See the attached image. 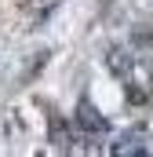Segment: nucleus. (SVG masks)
<instances>
[{
	"label": "nucleus",
	"mask_w": 153,
	"mask_h": 157,
	"mask_svg": "<svg viewBox=\"0 0 153 157\" xmlns=\"http://www.w3.org/2000/svg\"><path fill=\"white\" fill-rule=\"evenodd\" d=\"M106 66H110V73L117 77H128L131 73V66H135V48H110V55H106Z\"/></svg>",
	"instance_id": "nucleus-1"
},
{
	"label": "nucleus",
	"mask_w": 153,
	"mask_h": 157,
	"mask_svg": "<svg viewBox=\"0 0 153 157\" xmlns=\"http://www.w3.org/2000/svg\"><path fill=\"white\" fill-rule=\"evenodd\" d=\"M76 124H80L84 132H106V121H102V113L91 106V99H80V106H76Z\"/></svg>",
	"instance_id": "nucleus-2"
},
{
	"label": "nucleus",
	"mask_w": 153,
	"mask_h": 157,
	"mask_svg": "<svg viewBox=\"0 0 153 157\" xmlns=\"http://www.w3.org/2000/svg\"><path fill=\"white\" fill-rule=\"evenodd\" d=\"M47 128H51V143H55L58 150H66V146H69V124L58 117V113H51V117H47Z\"/></svg>",
	"instance_id": "nucleus-3"
},
{
	"label": "nucleus",
	"mask_w": 153,
	"mask_h": 157,
	"mask_svg": "<svg viewBox=\"0 0 153 157\" xmlns=\"http://www.w3.org/2000/svg\"><path fill=\"white\" fill-rule=\"evenodd\" d=\"M44 66H47V48H44V51H33V62H29V70H26V84L37 77Z\"/></svg>",
	"instance_id": "nucleus-4"
},
{
	"label": "nucleus",
	"mask_w": 153,
	"mask_h": 157,
	"mask_svg": "<svg viewBox=\"0 0 153 157\" xmlns=\"http://www.w3.org/2000/svg\"><path fill=\"white\" fill-rule=\"evenodd\" d=\"M150 44H153V29H139L131 37V48H150Z\"/></svg>",
	"instance_id": "nucleus-5"
}]
</instances>
